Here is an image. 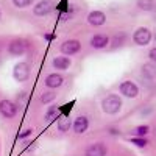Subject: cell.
<instances>
[{"label": "cell", "instance_id": "cell-21", "mask_svg": "<svg viewBox=\"0 0 156 156\" xmlns=\"http://www.w3.org/2000/svg\"><path fill=\"white\" fill-rule=\"evenodd\" d=\"M131 144H136L137 147H145L148 142H147L144 137H139V136H137V137H133V139H131Z\"/></svg>", "mask_w": 156, "mask_h": 156}, {"label": "cell", "instance_id": "cell-7", "mask_svg": "<svg viewBox=\"0 0 156 156\" xmlns=\"http://www.w3.org/2000/svg\"><path fill=\"white\" fill-rule=\"evenodd\" d=\"M120 94H123L125 97H129V98H134L139 94V89L133 81H123L120 84Z\"/></svg>", "mask_w": 156, "mask_h": 156}, {"label": "cell", "instance_id": "cell-15", "mask_svg": "<svg viewBox=\"0 0 156 156\" xmlns=\"http://www.w3.org/2000/svg\"><path fill=\"white\" fill-rule=\"evenodd\" d=\"M142 73L148 80H154L156 78V66H153V64H144L142 66Z\"/></svg>", "mask_w": 156, "mask_h": 156}, {"label": "cell", "instance_id": "cell-1", "mask_svg": "<svg viewBox=\"0 0 156 156\" xmlns=\"http://www.w3.org/2000/svg\"><path fill=\"white\" fill-rule=\"evenodd\" d=\"M101 108L106 114H117L122 108V100L119 95H108L101 103Z\"/></svg>", "mask_w": 156, "mask_h": 156}, {"label": "cell", "instance_id": "cell-19", "mask_svg": "<svg viewBox=\"0 0 156 156\" xmlns=\"http://www.w3.org/2000/svg\"><path fill=\"white\" fill-rule=\"evenodd\" d=\"M58 114V108L56 106H50L48 109H47V112H45V119L47 120H53V117Z\"/></svg>", "mask_w": 156, "mask_h": 156}, {"label": "cell", "instance_id": "cell-11", "mask_svg": "<svg viewBox=\"0 0 156 156\" xmlns=\"http://www.w3.org/2000/svg\"><path fill=\"white\" fill-rule=\"evenodd\" d=\"M89 126V122H87V117L84 115H80V117H76L75 122H73V131L76 134H83L86 129Z\"/></svg>", "mask_w": 156, "mask_h": 156}, {"label": "cell", "instance_id": "cell-12", "mask_svg": "<svg viewBox=\"0 0 156 156\" xmlns=\"http://www.w3.org/2000/svg\"><path fill=\"white\" fill-rule=\"evenodd\" d=\"M62 84V76L59 73H50L47 78H45V86L50 87V89H56Z\"/></svg>", "mask_w": 156, "mask_h": 156}, {"label": "cell", "instance_id": "cell-22", "mask_svg": "<svg viewBox=\"0 0 156 156\" xmlns=\"http://www.w3.org/2000/svg\"><path fill=\"white\" fill-rule=\"evenodd\" d=\"M55 98V94L53 92H45L44 95H41V101L42 103H48V101H51Z\"/></svg>", "mask_w": 156, "mask_h": 156}, {"label": "cell", "instance_id": "cell-9", "mask_svg": "<svg viewBox=\"0 0 156 156\" xmlns=\"http://www.w3.org/2000/svg\"><path fill=\"white\" fill-rule=\"evenodd\" d=\"M51 9H53V6H51V2H48V0H42V2H39L34 8H33V12L36 16H47L51 12Z\"/></svg>", "mask_w": 156, "mask_h": 156}, {"label": "cell", "instance_id": "cell-26", "mask_svg": "<svg viewBox=\"0 0 156 156\" xmlns=\"http://www.w3.org/2000/svg\"><path fill=\"white\" fill-rule=\"evenodd\" d=\"M154 41H156V31H154Z\"/></svg>", "mask_w": 156, "mask_h": 156}, {"label": "cell", "instance_id": "cell-5", "mask_svg": "<svg viewBox=\"0 0 156 156\" xmlns=\"http://www.w3.org/2000/svg\"><path fill=\"white\" fill-rule=\"evenodd\" d=\"M12 75H14V78H16L17 81L28 80V76H30V66H28L27 62H19V64H16Z\"/></svg>", "mask_w": 156, "mask_h": 156}, {"label": "cell", "instance_id": "cell-3", "mask_svg": "<svg viewBox=\"0 0 156 156\" xmlns=\"http://www.w3.org/2000/svg\"><path fill=\"white\" fill-rule=\"evenodd\" d=\"M25 50H27V42H25L23 39H14V41H11L9 45H8V51L12 56L23 55Z\"/></svg>", "mask_w": 156, "mask_h": 156}, {"label": "cell", "instance_id": "cell-2", "mask_svg": "<svg viewBox=\"0 0 156 156\" xmlns=\"http://www.w3.org/2000/svg\"><path fill=\"white\" fill-rule=\"evenodd\" d=\"M133 39L137 45H147L150 41H151V31L145 27H140L134 31L133 34Z\"/></svg>", "mask_w": 156, "mask_h": 156}, {"label": "cell", "instance_id": "cell-25", "mask_svg": "<svg viewBox=\"0 0 156 156\" xmlns=\"http://www.w3.org/2000/svg\"><path fill=\"white\" fill-rule=\"evenodd\" d=\"M0 19H2V11H0Z\"/></svg>", "mask_w": 156, "mask_h": 156}, {"label": "cell", "instance_id": "cell-13", "mask_svg": "<svg viewBox=\"0 0 156 156\" xmlns=\"http://www.w3.org/2000/svg\"><path fill=\"white\" fill-rule=\"evenodd\" d=\"M109 44V37L105 34H95L92 39H90V45L94 48H105Z\"/></svg>", "mask_w": 156, "mask_h": 156}, {"label": "cell", "instance_id": "cell-17", "mask_svg": "<svg viewBox=\"0 0 156 156\" xmlns=\"http://www.w3.org/2000/svg\"><path fill=\"white\" fill-rule=\"evenodd\" d=\"M137 6L142 11H153L154 9V0H137Z\"/></svg>", "mask_w": 156, "mask_h": 156}, {"label": "cell", "instance_id": "cell-20", "mask_svg": "<svg viewBox=\"0 0 156 156\" xmlns=\"http://www.w3.org/2000/svg\"><path fill=\"white\" fill-rule=\"evenodd\" d=\"M12 3H14L17 8H27L33 3V0H12Z\"/></svg>", "mask_w": 156, "mask_h": 156}, {"label": "cell", "instance_id": "cell-6", "mask_svg": "<svg viewBox=\"0 0 156 156\" xmlns=\"http://www.w3.org/2000/svg\"><path fill=\"white\" fill-rule=\"evenodd\" d=\"M80 48H81V44L76 39H69V41H66L61 45V51L64 55H75L80 51Z\"/></svg>", "mask_w": 156, "mask_h": 156}, {"label": "cell", "instance_id": "cell-24", "mask_svg": "<svg viewBox=\"0 0 156 156\" xmlns=\"http://www.w3.org/2000/svg\"><path fill=\"white\" fill-rule=\"evenodd\" d=\"M28 134H31V129H25V131H23L22 134H19V137H20V139H23V137H27Z\"/></svg>", "mask_w": 156, "mask_h": 156}, {"label": "cell", "instance_id": "cell-4", "mask_svg": "<svg viewBox=\"0 0 156 156\" xmlns=\"http://www.w3.org/2000/svg\"><path fill=\"white\" fill-rule=\"evenodd\" d=\"M0 112H2V115L6 117V119L14 117L17 114L16 103H12L11 100H2V101H0Z\"/></svg>", "mask_w": 156, "mask_h": 156}, {"label": "cell", "instance_id": "cell-8", "mask_svg": "<svg viewBox=\"0 0 156 156\" xmlns=\"http://www.w3.org/2000/svg\"><path fill=\"white\" fill-rule=\"evenodd\" d=\"M87 22L90 25H94V27H100V25H103L106 22V16L101 11H90L87 16Z\"/></svg>", "mask_w": 156, "mask_h": 156}, {"label": "cell", "instance_id": "cell-18", "mask_svg": "<svg viewBox=\"0 0 156 156\" xmlns=\"http://www.w3.org/2000/svg\"><path fill=\"white\" fill-rule=\"evenodd\" d=\"M148 131H150V126H148V125H142V126H137V128L134 129V134L139 136V137H144Z\"/></svg>", "mask_w": 156, "mask_h": 156}, {"label": "cell", "instance_id": "cell-10", "mask_svg": "<svg viewBox=\"0 0 156 156\" xmlns=\"http://www.w3.org/2000/svg\"><path fill=\"white\" fill-rule=\"evenodd\" d=\"M86 156H106V147L101 142L92 144L86 148Z\"/></svg>", "mask_w": 156, "mask_h": 156}, {"label": "cell", "instance_id": "cell-16", "mask_svg": "<svg viewBox=\"0 0 156 156\" xmlns=\"http://www.w3.org/2000/svg\"><path fill=\"white\" fill-rule=\"evenodd\" d=\"M70 126H72L70 117H67V115L59 117V120H58V129H59V131H69Z\"/></svg>", "mask_w": 156, "mask_h": 156}, {"label": "cell", "instance_id": "cell-23", "mask_svg": "<svg viewBox=\"0 0 156 156\" xmlns=\"http://www.w3.org/2000/svg\"><path fill=\"white\" fill-rule=\"evenodd\" d=\"M148 56H150V59H151L153 62H156V47H153V48L150 50V53H148Z\"/></svg>", "mask_w": 156, "mask_h": 156}, {"label": "cell", "instance_id": "cell-14", "mask_svg": "<svg viewBox=\"0 0 156 156\" xmlns=\"http://www.w3.org/2000/svg\"><path fill=\"white\" fill-rule=\"evenodd\" d=\"M53 66L56 69H59V70H66L70 66V59L67 56H58V58L53 59Z\"/></svg>", "mask_w": 156, "mask_h": 156}]
</instances>
